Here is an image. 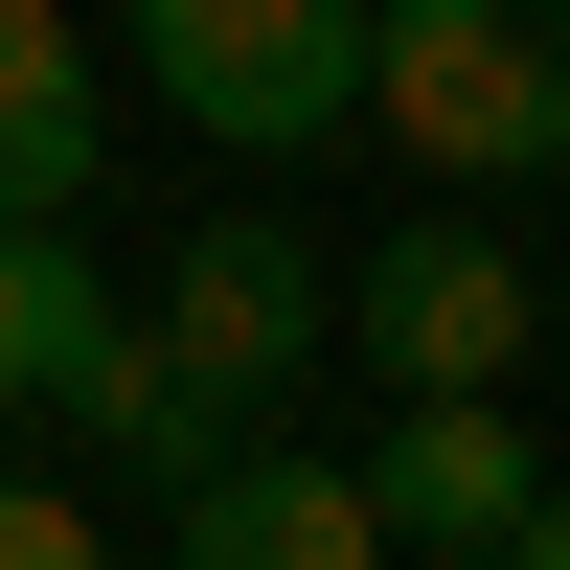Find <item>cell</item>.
I'll list each match as a JSON object with an SVG mask.
<instances>
[{"label":"cell","instance_id":"obj_12","mask_svg":"<svg viewBox=\"0 0 570 570\" xmlns=\"http://www.w3.org/2000/svg\"><path fill=\"white\" fill-rule=\"evenodd\" d=\"M548 365H570V297H548Z\"/></svg>","mask_w":570,"mask_h":570},{"label":"cell","instance_id":"obj_10","mask_svg":"<svg viewBox=\"0 0 570 570\" xmlns=\"http://www.w3.org/2000/svg\"><path fill=\"white\" fill-rule=\"evenodd\" d=\"M0 570H91V502L69 480H0Z\"/></svg>","mask_w":570,"mask_h":570},{"label":"cell","instance_id":"obj_2","mask_svg":"<svg viewBox=\"0 0 570 570\" xmlns=\"http://www.w3.org/2000/svg\"><path fill=\"white\" fill-rule=\"evenodd\" d=\"M137 91L228 160H297L365 115V0H137Z\"/></svg>","mask_w":570,"mask_h":570},{"label":"cell","instance_id":"obj_7","mask_svg":"<svg viewBox=\"0 0 570 570\" xmlns=\"http://www.w3.org/2000/svg\"><path fill=\"white\" fill-rule=\"evenodd\" d=\"M46 434H69V456H115V480L160 502V480H206V456L252 434V411H228L206 365L160 343V320H91V365H69V389H46Z\"/></svg>","mask_w":570,"mask_h":570},{"label":"cell","instance_id":"obj_5","mask_svg":"<svg viewBox=\"0 0 570 570\" xmlns=\"http://www.w3.org/2000/svg\"><path fill=\"white\" fill-rule=\"evenodd\" d=\"M160 548L183 570H365L389 502H365V456H320V434H228L206 480H160Z\"/></svg>","mask_w":570,"mask_h":570},{"label":"cell","instance_id":"obj_9","mask_svg":"<svg viewBox=\"0 0 570 570\" xmlns=\"http://www.w3.org/2000/svg\"><path fill=\"white\" fill-rule=\"evenodd\" d=\"M91 320H115V274H91L69 206H0V411H46L91 365Z\"/></svg>","mask_w":570,"mask_h":570},{"label":"cell","instance_id":"obj_1","mask_svg":"<svg viewBox=\"0 0 570 570\" xmlns=\"http://www.w3.org/2000/svg\"><path fill=\"white\" fill-rule=\"evenodd\" d=\"M365 115L434 183H548L570 160V0H365Z\"/></svg>","mask_w":570,"mask_h":570},{"label":"cell","instance_id":"obj_4","mask_svg":"<svg viewBox=\"0 0 570 570\" xmlns=\"http://www.w3.org/2000/svg\"><path fill=\"white\" fill-rule=\"evenodd\" d=\"M160 343H183V365H206V389L274 434V411L320 389V252H297L274 206H206V228L160 252Z\"/></svg>","mask_w":570,"mask_h":570},{"label":"cell","instance_id":"obj_3","mask_svg":"<svg viewBox=\"0 0 570 570\" xmlns=\"http://www.w3.org/2000/svg\"><path fill=\"white\" fill-rule=\"evenodd\" d=\"M343 343L389 365V389H525V365H548V274L502 252L480 206H411L389 252L343 274Z\"/></svg>","mask_w":570,"mask_h":570},{"label":"cell","instance_id":"obj_11","mask_svg":"<svg viewBox=\"0 0 570 570\" xmlns=\"http://www.w3.org/2000/svg\"><path fill=\"white\" fill-rule=\"evenodd\" d=\"M502 570H570V480H525V525H502Z\"/></svg>","mask_w":570,"mask_h":570},{"label":"cell","instance_id":"obj_6","mask_svg":"<svg viewBox=\"0 0 570 570\" xmlns=\"http://www.w3.org/2000/svg\"><path fill=\"white\" fill-rule=\"evenodd\" d=\"M525 411L502 389H389V434H365V502H389V548H480L502 570V525H525Z\"/></svg>","mask_w":570,"mask_h":570},{"label":"cell","instance_id":"obj_8","mask_svg":"<svg viewBox=\"0 0 570 570\" xmlns=\"http://www.w3.org/2000/svg\"><path fill=\"white\" fill-rule=\"evenodd\" d=\"M91 160H115L91 23H69V0H0V206H91Z\"/></svg>","mask_w":570,"mask_h":570}]
</instances>
